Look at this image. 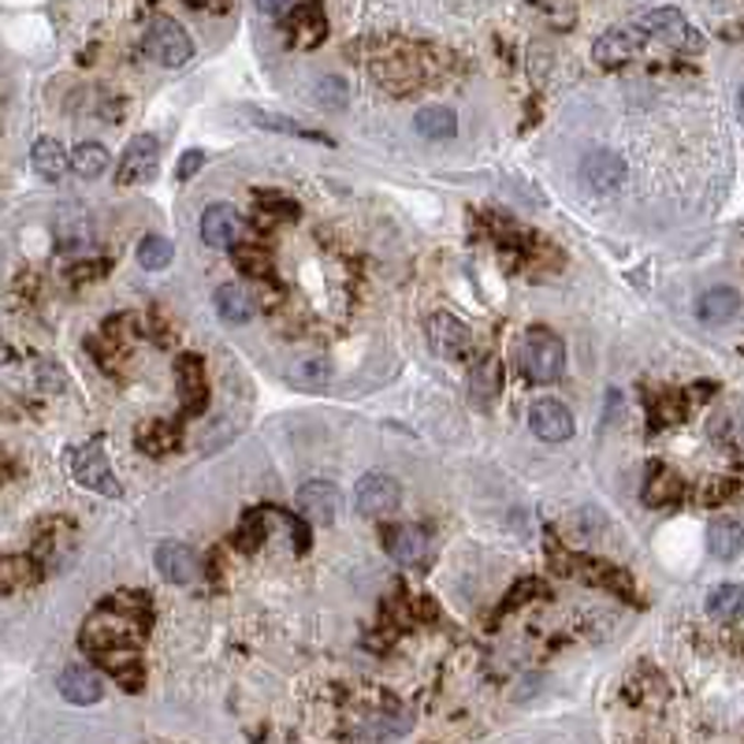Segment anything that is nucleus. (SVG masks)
Here are the masks:
<instances>
[{
  "label": "nucleus",
  "instance_id": "nucleus-16",
  "mask_svg": "<svg viewBox=\"0 0 744 744\" xmlns=\"http://www.w3.org/2000/svg\"><path fill=\"white\" fill-rule=\"evenodd\" d=\"M388 554L399 566H421L428 554V536L417 525H394L388 529Z\"/></svg>",
  "mask_w": 744,
  "mask_h": 744
},
{
  "label": "nucleus",
  "instance_id": "nucleus-14",
  "mask_svg": "<svg viewBox=\"0 0 744 744\" xmlns=\"http://www.w3.org/2000/svg\"><path fill=\"white\" fill-rule=\"evenodd\" d=\"M153 562H157V573L168 581V585H191L197 577V554L191 543H183V540L157 543Z\"/></svg>",
  "mask_w": 744,
  "mask_h": 744
},
{
  "label": "nucleus",
  "instance_id": "nucleus-30",
  "mask_svg": "<svg viewBox=\"0 0 744 744\" xmlns=\"http://www.w3.org/2000/svg\"><path fill=\"white\" fill-rule=\"evenodd\" d=\"M175 257V247L164 239V234H146L142 242H138V265H142L146 272H160L168 268Z\"/></svg>",
  "mask_w": 744,
  "mask_h": 744
},
{
  "label": "nucleus",
  "instance_id": "nucleus-27",
  "mask_svg": "<svg viewBox=\"0 0 744 744\" xmlns=\"http://www.w3.org/2000/svg\"><path fill=\"white\" fill-rule=\"evenodd\" d=\"M250 119L261 130H272V135H290V138H313V142H328L324 135L317 130H306L301 124H295L290 116H279V112H265V108H250Z\"/></svg>",
  "mask_w": 744,
  "mask_h": 744
},
{
  "label": "nucleus",
  "instance_id": "nucleus-36",
  "mask_svg": "<svg viewBox=\"0 0 744 744\" xmlns=\"http://www.w3.org/2000/svg\"><path fill=\"white\" fill-rule=\"evenodd\" d=\"M540 592H548V588L540 585V581H522V585H517V588L506 592V599H503V615H506V610H514V607H522V599H525V596H540Z\"/></svg>",
  "mask_w": 744,
  "mask_h": 744
},
{
  "label": "nucleus",
  "instance_id": "nucleus-37",
  "mask_svg": "<svg viewBox=\"0 0 744 744\" xmlns=\"http://www.w3.org/2000/svg\"><path fill=\"white\" fill-rule=\"evenodd\" d=\"M202 164H205V153H202V149H191V153H183V160H179L175 175L186 183V179H194V175H197V168H202Z\"/></svg>",
  "mask_w": 744,
  "mask_h": 744
},
{
  "label": "nucleus",
  "instance_id": "nucleus-13",
  "mask_svg": "<svg viewBox=\"0 0 744 744\" xmlns=\"http://www.w3.org/2000/svg\"><path fill=\"white\" fill-rule=\"evenodd\" d=\"M529 428L536 439H543V444H566L573 436V413L562 407V402L540 399V402H533V410H529Z\"/></svg>",
  "mask_w": 744,
  "mask_h": 744
},
{
  "label": "nucleus",
  "instance_id": "nucleus-6",
  "mask_svg": "<svg viewBox=\"0 0 744 744\" xmlns=\"http://www.w3.org/2000/svg\"><path fill=\"white\" fill-rule=\"evenodd\" d=\"M402 488L388 473H365L354 488V511L362 517H388L399 511Z\"/></svg>",
  "mask_w": 744,
  "mask_h": 744
},
{
  "label": "nucleus",
  "instance_id": "nucleus-23",
  "mask_svg": "<svg viewBox=\"0 0 744 744\" xmlns=\"http://www.w3.org/2000/svg\"><path fill=\"white\" fill-rule=\"evenodd\" d=\"M71 157L64 153V146L56 142V138H37L34 149H31V168L42 179H49V183H56L64 172H68Z\"/></svg>",
  "mask_w": 744,
  "mask_h": 744
},
{
  "label": "nucleus",
  "instance_id": "nucleus-31",
  "mask_svg": "<svg viewBox=\"0 0 744 744\" xmlns=\"http://www.w3.org/2000/svg\"><path fill=\"white\" fill-rule=\"evenodd\" d=\"M138 447H142L146 455H172L179 447V432L168 425V421H157V425H146L138 432Z\"/></svg>",
  "mask_w": 744,
  "mask_h": 744
},
{
  "label": "nucleus",
  "instance_id": "nucleus-29",
  "mask_svg": "<svg viewBox=\"0 0 744 744\" xmlns=\"http://www.w3.org/2000/svg\"><path fill=\"white\" fill-rule=\"evenodd\" d=\"M71 168H75V175H82V179H98V175L108 168V149L101 146V142H82V146H75Z\"/></svg>",
  "mask_w": 744,
  "mask_h": 744
},
{
  "label": "nucleus",
  "instance_id": "nucleus-21",
  "mask_svg": "<svg viewBox=\"0 0 744 744\" xmlns=\"http://www.w3.org/2000/svg\"><path fill=\"white\" fill-rule=\"evenodd\" d=\"M633 53H637V42L626 31H607L592 45V60H596L599 68H621V64L633 60Z\"/></svg>",
  "mask_w": 744,
  "mask_h": 744
},
{
  "label": "nucleus",
  "instance_id": "nucleus-34",
  "mask_svg": "<svg viewBox=\"0 0 744 744\" xmlns=\"http://www.w3.org/2000/svg\"><path fill=\"white\" fill-rule=\"evenodd\" d=\"M346 98H351V90H346L343 79H335V75H324V79L317 82V105L335 112V108H346Z\"/></svg>",
  "mask_w": 744,
  "mask_h": 744
},
{
  "label": "nucleus",
  "instance_id": "nucleus-24",
  "mask_svg": "<svg viewBox=\"0 0 744 744\" xmlns=\"http://www.w3.org/2000/svg\"><path fill=\"white\" fill-rule=\"evenodd\" d=\"M413 124H417V135L432 138V142H447V138H455V130H458L455 112L444 105H425L417 116H413Z\"/></svg>",
  "mask_w": 744,
  "mask_h": 744
},
{
  "label": "nucleus",
  "instance_id": "nucleus-17",
  "mask_svg": "<svg viewBox=\"0 0 744 744\" xmlns=\"http://www.w3.org/2000/svg\"><path fill=\"white\" fill-rule=\"evenodd\" d=\"M290 37H295V45H301V49H317V45L324 42L328 19L320 0H306L301 8H295V15H290Z\"/></svg>",
  "mask_w": 744,
  "mask_h": 744
},
{
  "label": "nucleus",
  "instance_id": "nucleus-26",
  "mask_svg": "<svg viewBox=\"0 0 744 744\" xmlns=\"http://www.w3.org/2000/svg\"><path fill=\"white\" fill-rule=\"evenodd\" d=\"M708 615L719 621L744 618V585H719L708 596Z\"/></svg>",
  "mask_w": 744,
  "mask_h": 744
},
{
  "label": "nucleus",
  "instance_id": "nucleus-5",
  "mask_svg": "<svg viewBox=\"0 0 744 744\" xmlns=\"http://www.w3.org/2000/svg\"><path fill=\"white\" fill-rule=\"evenodd\" d=\"M637 31L655 37V42L671 45V49H682V53H696L700 49V34L689 26V19H685L677 8H652V12H644L637 19Z\"/></svg>",
  "mask_w": 744,
  "mask_h": 744
},
{
  "label": "nucleus",
  "instance_id": "nucleus-9",
  "mask_svg": "<svg viewBox=\"0 0 744 744\" xmlns=\"http://www.w3.org/2000/svg\"><path fill=\"white\" fill-rule=\"evenodd\" d=\"M428 346L447 362H458L473 351V332H469L466 320H458L455 313H432L428 317Z\"/></svg>",
  "mask_w": 744,
  "mask_h": 744
},
{
  "label": "nucleus",
  "instance_id": "nucleus-7",
  "mask_svg": "<svg viewBox=\"0 0 744 744\" xmlns=\"http://www.w3.org/2000/svg\"><path fill=\"white\" fill-rule=\"evenodd\" d=\"M157 164H160V142L153 135H135L124 149V157H119V168H116V186H142L149 179L157 175Z\"/></svg>",
  "mask_w": 744,
  "mask_h": 744
},
{
  "label": "nucleus",
  "instance_id": "nucleus-19",
  "mask_svg": "<svg viewBox=\"0 0 744 744\" xmlns=\"http://www.w3.org/2000/svg\"><path fill=\"white\" fill-rule=\"evenodd\" d=\"M741 313V295L733 287H711L708 295L696 301V317L703 320V324H730L733 317Z\"/></svg>",
  "mask_w": 744,
  "mask_h": 744
},
{
  "label": "nucleus",
  "instance_id": "nucleus-28",
  "mask_svg": "<svg viewBox=\"0 0 744 744\" xmlns=\"http://www.w3.org/2000/svg\"><path fill=\"white\" fill-rule=\"evenodd\" d=\"M37 562L31 554H0V592H12L26 581H34Z\"/></svg>",
  "mask_w": 744,
  "mask_h": 744
},
{
  "label": "nucleus",
  "instance_id": "nucleus-20",
  "mask_svg": "<svg viewBox=\"0 0 744 744\" xmlns=\"http://www.w3.org/2000/svg\"><path fill=\"white\" fill-rule=\"evenodd\" d=\"M213 306H216V313H220L224 324H247V320L253 317V298L247 295V287H239V284L216 287Z\"/></svg>",
  "mask_w": 744,
  "mask_h": 744
},
{
  "label": "nucleus",
  "instance_id": "nucleus-8",
  "mask_svg": "<svg viewBox=\"0 0 744 744\" xmlns=\"http://www.w3.org/2000/svg\"><path fill=\"white\" fill-rule=\"evenodd\" d=\"M577 175L592 194H618L621 186H626L629 168H626V160L607 153V149H592V153L581 157Z\"/></svg>",
  "mask_w": 744,
  "mask_h": 744
},
{
  "label": "nucleus",
  "instance_id": "nucleus-2",
  "mask_svg": "<svg viewBox=\"0 0 744 744\" xmlns=\"http://www.w3.org/2000/svg\"><path fill=\"white\" fill-rule=\"evenodd\" d=\"M522 373L533 384H554L566 373V346L551 328H529L522 343Z\"/></svg>",
  "mask_w": 744,
  "mask_h": 744
},
{
  "label": "nucleus",
  "instance_id": "nucleus-39",
  "mask_svg": "<svg viewBox=\"0 0 744 744\" xmlns=\"http://www.w3.org/2000/svg\"><path fill=\"white\" fill-rule=\"evenodd\" d=\"M12 357H15V354H12V346H8L4 339H0V365H12Z\"/></svg>",
  "mask_w": 744,
  "mask_h": 744
},
{
  "label": "nucleus",
  "instance_id": "nucleus-38",
  "mask_svg": "<svg viewBox=\"0 0 744 744\" xmlns=\"http://www.w3.org/2000/svg\"><path fill=\"white\" fill-rule=\"evenodd\" d=\"M298 0H257V8L265 15H284V12H290V8H295Z\"/></svg>",
  "mask_w": 744,
  "mask_h": 744
},
{
  "label": "nucleus",
  "instance_id": "nucleus-15",
  "mask_svg": "<svg viewBox=\"0 0 744 744\" xmlns=\"http://www.w3.org/2000/svg\"><path fill=\"white\" fill-rule=\"evenodd\" d=\"M202 239L205 247H216V250H231L234 242L242 239V216L234 205L228 202H216L205 209L202 216Z\"/></svg>",
  "mask_w": 744,
  "mask_h": 744
},
{
  "label": "nucleus",
  "instance_id": "nucleus-32",
  "mask_svg": "<svg viewBox=\"0 0 744 744\" xmlns=\"http://www.w3.org/2000/svg\"><path fill=\"white\" fill-rule=\"evenodd\" d=\"M290 384L295 388H306V391H320V388H328L332 384V365L328 362H301L295 365V373H290Z\"/></svg>",
  "mask_w": 744,
  "mask_h": 744
},
{
  "label": "nucleus",
  "instance_id": "nucleus-25",
  "mask_svg": "<svg viewBox=\"0 0 744 744\" xmlns=\"http://www.w3.org/2000/svg\"><path fill=\"white\" fill-rule=\"evenodd\" d=\"M469 391H473L477 407H492L495 394H499V362L495 357H484V362L473 365V373H469Z\"/></svg>",
  "mask_w": 744,
  "mask_h": 744
},
{
  "label": "nucleus",
  "instance_id": "nucleus-1",
  "mask_svg": "<svg viewBox=\"0 0 744 744\" xmlns=\"http://www.w3.org/2000/svg\"><path fill=\"white\" fill-rule=\"evenodd\" d=\"M149 621H153V615H149V603L142 592L112 596L87 618L79 644L87 655L105 663V671H112V677L124 689L138 693L146 682L142 663H138V644L149 633Z\"/></svg>",
  "mask_w": 744,
  "mask_h": 744
},
{
  "label": "nucleus",
  "instance_id": "nucleus-12",
  "mask_svg": "<svg viewBox=\"0 0 744 744\" xmlns=\"http://www.w3.org/2000/svg\"><path fill=\"white\" fill-rule=\"evenodd\" d=\"M56 689H60L64 700L75 703V708H93V703H101V696H105V677L93 671V666L75 663L68 671H60Z\"/></svg>",
  "mask_w": 744,
  "mask_h": 744
},
{
  "label": "nucleus",
  "instance_id": "nucleus-4",
  "mask_svg": "<svg viewBox=\"0 0 744 744\" xmlns=\"http://www.w3.org/2000/svg\"><path fill=\"white\" fill-rule=\"evenodd\" d=\"M146 53L160 68H183L186 60H194V42L172 15H153L146 31Z\"/></svg>",
  "mask_w": 744,
  "mask_h": 744
},
{
  "label": "nucleus",
  "instance_id": "nucleus-18",
  "mask_svg": "<svg viewBox=\"0 0 744 744\" xmlns=\"http://www.w3.org/2000/svg\"><path fill=\"white\" fill-rule=\"evenodd\" d=\"M708 551L719 562H733L744 551V525L737 517H714L708 525Z\"/></svg>",
  "mask_w": 744,
  "mask_h": 744
},
{
  "label": "nucleus",
  "instance_id": "nucleus-10",
  "mask_svg": "<svg viewBox=\"0 0 744 744\" xmlns=\"http://www.w3.org/2000/svg\"><path fill=\"white\" fill-rule=\"evenodd\" d=\"M298 514L313 525H332L343 514V492L328 480H309L298 488Z\"/></svg>",
  "mask_w": 744,
  "mask_h": 744
},
{
  "label": "nucleus",
  "instance_id": "nucleus-35",
  "mask_svg": "<svg viewBox=\"0 0 744 744\" xmlns=\"http://www.w3.org/2000/svg\"><path fill=\"white\" fill-rule=\"evenodd\" d=\"M265 522H268L265 511H250L247 514V522H242V529H239V548L242 551H257L261 548V540H265Z\"/></svg>",
  "mask_w": 744,
  "mask_h": 744
},
{
  "label": "nucleus",
  "instance_id": "nucleus-33",
  "mask_svg": "<svg viewBox=\"0 0 744 744\" xmlns=\"http://www.w3.org/2000/svg\"><path fill=\"white\" fill-rule=\"evenodd\" d=\"M234 265L247 272V276H261V279L272 276V257L265 247H247V250L239 247L234 250Z\"/></svg>",
  "mask_w": 744,
  "mask_h": 744
},
{
  "label": "nucleus",
  "instance_id": "nucleus-22",
  "mask_svg": "<svg viewBox=\"0 0 744 744\" xmlns=\"http://www.w3.org/2000/svg\"><path fill=\"white\" fill-rule=\"evenodd\" d=\"M682 495H685L682 477H677L674 469H666V466H652L648 484H644V503L648 506H674Z\"/></svg>",
  "mask_w": 744,
  "mask_h": 744
},
{
  "label": "nucleus",
  "instance_id": "nucleus-3",
  "mask_svg": "<svg viewBox=\"0 0 744 744\" xmlns=\"http://www.w3.org/2000/svg\"><path fill=\"white\" fill-rule=\"evenodd\" d=\"M71 477H75V484L87 488V492H98L105 499L124 495V488H119L116 473H112L105 444H101V439H90V444L71 450Z\"/></svg>",
  "mask_w": 744,
  "mask_h": 744
},
{
  "label": "nucleus",
  "instance_id": "nucleus-11",
  "mask_svg": "<svg viewBox=\"0 0 744 744\" xmlns=\"http://www.w3.org/2000/svg\"><path fill=\"white\" fill-rule=\"evenodd\" d=\"M179 394H183V417H202L209 407V380H205V365L197 354H183L175 362Z\"/></svg>",
  "mask_w": 744,
  "mask_h": 744
}]
</instances>
